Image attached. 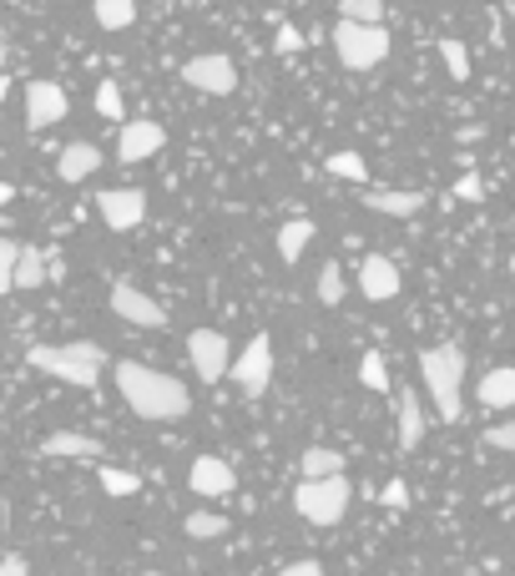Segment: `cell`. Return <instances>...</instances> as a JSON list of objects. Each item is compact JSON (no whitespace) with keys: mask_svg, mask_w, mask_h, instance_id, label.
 <instances>
[{"mask_svg":"<svg viewBox=\"0 0 515 576\" xmlns=\"http://www.w3.org/2000/svg\"><path fill=\"white\" fill-rule=\"evenodd\" d=\"M349 481H298L294 490V505H298V516L309 521V526H339L344 511H349Z\"/></svg>","mask_w":515,"mask_h":576,"instance_id":"5b68a950","label":"cell"},{"mask_svg":"<svg viewBox=\"0 0 515 576\" xmlns=\"http://www.w3.org/2000/svg\"><path fill=\"white\" fill-rule=\"evenodd\" d=\"M233 380L243 395H263L268 380H273V340L268 334H253L248 349L233 359Z\"/></svg>","mask_w":515,"mask_h":576,"instance_id":"ba28073f","label":"cell"},{"mask_svg":"<svg viewBox=\"0 0 515 576\" xmlns=\"http://www.w3.org/2000/svg\"><path fill=\"white\" fill-rule=\"evenodd\" d=\"M486 445H490V450H515V425H490Z\"/></svg>","mask_w":515,"mask_h":576,"instance_id":"e575fe53","label":"cell"},{"mask_svg":"<svg viewBox=\"0 0 515 576\" xmlns=\"http://www.w3.org/2000/svg\"><path fill=\"white\" fill-rule=\"evenodd\" d=\"M425 192H364V207L369 213H384V218H414V213H425Z\"/></svg>","mask_w":515,"mask_h":576,"instance_id":"e0dca14e","label":"cell"},{"mask_svg":"<svg viewBox=\"0 0 515 576\" xmlns=\"http://www.w3.org/2000/svg\"><path fill=\"white\" fill-rule=\"evenodd\" d=\"M96 112H102L106 121H121V87L112 81V76L96 87ZM121 127H127V121H121Z\"/></svg>","mask_w":515,"mask_h":576,"instance_id":"f546056e","label":"cell"},{"mask_svg":"<svg viewBox=\"0 0 515 576\" xmlns=\"http://www.w3.org/2000/svg\"><path fill=\"white\" fill-rule=\"evenodd\" d=\"M511 283H515V258H511Z\"/></svg>","mask_w":515,"mask_h":576,"instance_id":"f35d334b","label":"cell"},{"mask_svg":"<svg viewBox=\"0 0 515 576\" xmlns=\"http://www.w3.org/2000/svg\"><path fill=\"white\" fill-rule=\"evenodd\" d=\"M96 213H102V222L112 228V233H132V228L147 222V192L106 188V192H96Z\"/></svg>","mask_w":515,"mask_h":576,"instance_id":"52a82bcc","label":"cell"},{"mask_svg":"<svg viewBox=\"0 0 515 576\" xmlns=\"http://www.w3.org/2000/svg\"><path fill=\"white\" fill-rule=\"evenodd\" d=\"M298 471H304V481H339L344 456H339V450H329V445H309L304 460H298Z\"/></svg>","mask_w":515,"mask_h":576,"instance_id":"d6986e66","label":"cell"},{"mask_svg":"<svg viewBox=\"0 0 515 576\" xmlns=\"http://www.w3.org/2000/svg\"><path fill=\"white\" fill-rule=\"evenodd\" d=\"M339 21H353V26H384V0H339Z\"/></svg>","mask_w":515,"mask_h":576,"instance_id":"603a6c76","label":"cell"},{"mask_svg":"<svg viewBox=\"0 0 515 576\" xmlns=\"http://www.w3.org/2000/svg\"><path fill=\"white\" fill-rule=\"evenodd\" d=\"M182 526H188L192 541H218V536H228V516H218V511H197V516H188Z\"/></svg>","mask_w":515,"mask_h":576,"instance_id":"cb8c5ba5","label":"cell"},{"mask_svg":"<svg viewBox=\"0 0 515 576\" xmlns=\"http://www.w3.org/2000/svg\"><path fill=\"white\" fill-rule=\"evenodd\" d=\"M91 15H96V26L102 30H127L137 21V0H96Z\"/></svg>","mask_w":515,"mask_h":576,"instance_id":"7402d4cb","label":"cell"},{"mask_svg":"<svg viewBox=\"0 0 515 576\" xmlns=\"http://www.w3.org/2000/svg\"><path fill=\"white\" fill-rule=\"evenodd\" d=\"M188 486L197 490V496H233L237 475H233V465H228V460L197 456V460H192V471H188Z\"/></svg>","mask_w":515,"mask_h":576,"instance_id":"5bb4252c","label":"cell"},{"mask_svg":"<svg viewBox=\"0 0 515 576\" xmlns=\"http://www.w3.org/2000/svg\"><path fill=\"white\" fill-rule=\"evenodd\" d=\"M188 359L203 374V384H218L222 374H233V344L218 329H192L188 334Z\"/></svg>","mask_w":515,"mask_h":576,"instance_id":"8992f818","label":"cell"},{"mask_svg":"<svg viewBox=\"0 0 515 576\" xmlns=\"http://www.w3.org/2000/svg\"><path fill=\"white\" fill-rule=\"evenodd\" d=\"M41 279H46L41 248H21V264H15V289H41Z\"/></svg>","mask_w":515,"mask_h":576,"instance_id":"d4e9b609","label":"cell"},{"mask_svg":"<svg viewBox=\"0 0 515 576\" xmlns=\"http://www.w3.org/2000/svg\"><path fill=\"white\" fill-rule=\"evenodd\" d=\"M182 81L197 91H207V97H228V91L237 87V66L233 56H222V51H213V56H192L188 66H182Z\"/></svg>","mask_w":515,"mask_h":576,"instance_id":"9c48e42d","label":"cell"},{"mask_svg":"<svg viewBox=\"0 0 515 576\" xmlns=\"http://www.w3.org/2000/svg\"><path fill=\"white\" fill-rule=\"evenodd\" d=\"M279 576H324V566L319 562H294V566H283Z\"/></svg>","mask_w":515,"mask_h":576,"instance_id":"74e56055","label":"cell"},{"mask_svg":"<svg viewBox=\"0 0 515 576\" xmlns=\"http://www.w3.org/2000/svg\"><path fill=\"white\" fill-rule=\"evenodd\" d=\"M359 380H364L374 395H389V364H384V355H374V349H369V355L359 359Z\"/></svg>","mask_w":515,"mask_h":576,"instance_id":"484cf974","label":"cell"},{"mask_svg":"<svg viewBox=\"0 0 515 576\" xmlns=\"http://www.w3.org/2000/svg\"><path fill=\"white\" fill-rule=\"evenodd\" d=\"M455 197H460V203H480V197H486V182H480V172H465V178L455 182Z\"/></svg>","mask_w":515,"mask_h":576,"instance_id":"d6a6232c","label":"cell"},{"mask_svg":"<svg viewBox=\"0 0 515 576\" xmlns=\"http://www.w3.org/2000/svg\"><path fill=\"white\" fill-rule=\"evenodd\" d=\"M30 370L51 374V380H66V384H81V389H91V384L102 380L106 370V349L91 340H76V344H30L26 355Z\"/></svg>","mask_w":515,"mask_h":576,"instance_id":"3957f363","label":"cell"},{"mask_svg":"<svg viewBox=\"0 0 515 576\" xmlns=\"http://www.w3.org/2000/svg\"><path fill=\"white\" fill-rule=\"evenodd\" d=\"M319 298H324L329 309L344 304V268L339 264H324V273H319Z\"/></svg>","mask_w":515,"mask_h":576,"instance_id":"4dcf8cb0","label":"cell"},{"mask_svg":"<svg viewBox=\"0 0 515 576\" xmlns=\"http://www.w3.org/2000/svg\"><path fill=\"white\" fill-rule=\"evenodd\" d=\"M0 576H30V566H26V556H5V562H0Z\"/></svg>","mask_w":515,"mask_h":576,"instance_id":"8d00e7d4","label":"cell"},{"mask_svg":"<svg viewBox=\"0 0 515 576\" xmlns=\"http://www.w3.org/2000/svg\"><path fill=\"white\" fill-rule=\"evenodd\" d=\"M66 112H72V102H66V91H61L56 81H30V87H26V121H30V132L56 127Z\"/></svg>","mask_w":515,"mask_h":576,"instance_id":"8fae6325","label":"cell"},{"mask_svg":"<svg viewBox=\"0 0 515 576\" xmlns=\"http://www.w3.org/2000/svg\"><path fill=\"white\" fill-rule=\"evenodd\" d=\"M163 148H167V132L157 127V121H147V117L127 121L121 137H117V157H121V163H147L152 152H163Z\"/></svg>","mask_w":515,"mask_h":576,"instance_id":"7c38bea8","label":"cell"},{"mask_svg":"<svg viewBox=\"0 0 515 576\" xmlns=\"http://www.w3.org/2000/svg\"><path fill=\"white\" fill-rule=\"evenodd\" d=\"M379 501H384V505H410V486H404V481H389Z\"/></svg>","mask_w":515,"mask_h":576,"instance_id":"d590c367","label":"cell"},{"mask_svg":"<svg viewBox=\"0 0 515 576\" xmlns=\"http://www.w3.org/2000/svg\"><path fill=\"white\" fill-rule=\"evenodd\" d=\"M41 456L51 460H96L102 456V440L96 435H81V430H56L41 440Z\"/></svg>","mask_w":515,"mask_h":576,"instance_id":"9a60e30c","label":"cell"},{"mask_svg":"<svg viewBox=\"0 0 515 576\" xmlns=\"http://www.w3.org/2000/svg\"><path fill=\"white\" fill-rule=\"evenodd\" d=\"M102 163H106V157H102L96 142H72V148H61L56 172H61V182H81V178H91Z\"/></svg>","mask_w":515,"mask_h":576,"instance_id":"ac0fdd59","label":"cell"},{"mask_svg":"<svg viewBox=\"0 0 515 576\" xmlns=\"http://www.w3.org/2000/svg\"><path fill=\"white\" fill-rule=\"evenodd\" d=\"M117 389L142 420H182L192 410L188 384L172 374H157L147 364H117Z\"/></svg>","mask_w":515,"mask_h":576,"instance_id":"6da1fadb","label":"cell"},{"mask_svg":"<svg viewBox=\"0 0 515 576\" xmlns=\"http://www.w3.org/2000/svg\"><path fill=\"white\" fill-rule=\"evenodd\" d=\"M420 380H425V395L435 399L445 425H455L465 414V355L460 344H435L420 355Z\"/></svg>","mask_w":515,"mask_h":576,"instance_id":"7a4b0ae2","label":"cell"},{"mask_svg":"<svg viewBox=\"0 0 515 576\" xmlns=\"http://www.w3.org/2000/svg\"><path fill=\"white\" fill-rule=\"evenodd\" d=\"M440 56L455 81H471V51H465V41H440Z\"/></svg>","mask_w":515,"mask_h":576,"instance_id":"f1b7e54d","label":"cell"},{"mask_svg":"<svg viewBox=\"0 0 515 576\" xmlns=\"http://www.w3.org/2000/svg\"><path fill=\"white\" fill-rule=\"evenodd\" d=\"M112 313H117V319H127V324H137V329H163L167 324L163 304H157V298H147L142 289H132V283H117V289H112Z\"/></svg>","mask_w":515,"mask_h":576,"instance_id":"30bf717a","label":"cell"},{"mask_svg":"<svg viewBox=\"0 0 515 576\" xmlns=\"http://www.w3.org/2000/svg\"><path fill=\"white\" fill-rule=\"evenodd\" d=\"M329 172H334V178H344V182H364L369 178V167H364V157H359V152H334V157H329Z\"/></svg>","mask_w":515,"mask_h":576,"instance_id":"83f0119b","label":"cell"},{"mask_svg":"<svg viewBox=\"0 0 515 576\" xmlns=\"http://www.w3.org/2000/svg\"><path fill=\"white\" fill-rule=\"evenodd\" d=\"M147 576H167V572H147Z\"/></svg>","mask_w":515,"mask_h":576,"instance_id":"ab89813d","label":"cell"},{"mask_svg":"<svg viewBox=\"0 0 515 576\" xmlns=\"http://www.w3.org/2000/svg\"><path fill=\"white\" fill-rule=\"evenodd\" d=\"M334 56H339L344 72H374V66L389 56V30L339 21V26H334Z\"/></svg>","mask_w":515,"mask_h":576,"instance_id":"277c9868","label":"cell"},{"mask_svg":"<svg viewBox=\"0 0 515 576\" xmlns=\"http://www.w3.org/2000/svg\"><path fill=\"white\" fill-rule=\"evenodd\" d=\"M395 425H399V445H404V450H420V440H425V410H420V395H414V389H399L395 395Z\"/></svg>","mask_w":515,"mask_h":576,"instance_id":"2e32d148","label":"cell"},{"mask_svg":"<svg viewBox=\"0 0 515 576\" xmlns=\"http://www.w3.org/2000/svg\"><path fill=\"white\" fill-rule=\"evenodd\" d=\"M15 264H21V243H0V294H15Z\"/></svg>","mask_w":515,"mask_h":576,"instance_id":"1f68e13d","label":"cell"},{"mask_svg":"<svg viewBox=\"0 0 515 576\" xmlns=\"http://www.w3.org/2000/svg\"><path fill=\"white\" fill-rule=\"evenodd\" d=\"M309 243H313V222L309 218H288L279 228V258H283V264H298Z\"/></svg>","mask_w":515,"mask_h":576,"instance_id":"44dd1931","label":"cell"},{"mask_svg":"<svg viewBox=\"0 0 515 576\" xmlns=\"http://www.w3.org/2000/svg\"><path fill=\"white\" fill-rule=\"evenodd\" d=\"M283 51V56H294V51H304V46H309V36H304V30H294V26H283L279 30V41H273Z\"/></svg>","mask_w":515,"mask_h":576,"instance_id":"836d02e7","label":"cell"},{"mask_svg":"<svg viewBox=\"0 0 515 576\" xmlns=\"http://www.w3.org/2000/svg\"><path fill=\"white\" fill-rule=\"evenodd\" d=\"M359 289H364L369 304H389L399 294V268L395 258H384V253H369L364 268H359Z\"/></svg>","mask_w":515,"mask_h":576,"instance_id":"4fadbf2b","label":"cell"},{"mask_svg":"<svg viewBox=\"0 0 515 576\" xmlns=\"http://www.w3.org/2000/svg\"><path fill=\"white\" fill-rule=\"evenodd\" d=\"M102 490L106 496H137V490H142V475L117 471V465H102Z\"/></svg>","mask_w":515,"mask_h":576,"instance_id":"4316f807","label":"cell"},{"mask_svg":"<svg viewBox=\"0 0 515 576\" xmlns=\"http://www.w3.org/2000/svg\"><path fill=\"white\" fill-rule=\"evenodd\" d=\"M480 405L486 410H511L515 405V370H490V374H480Z\"/></svg>","mask_w":515,"mask_h":576,"instance_id":"ffe728a7","label":"cell"}]
</instances>
